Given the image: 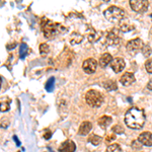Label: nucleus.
Instances as JSON below:
<instances>
[{
	"mask_svg": "<svg viewBox=\"0 0 152 152\" xmlns=\"http://www.w3.org/2000/svg\"><path fill=\"white\" fill-rule=\"evenodd\" d=\"M10 109V105H9V102H1V112L4 113V112H7L9 111Z\"/></svg>",
	"mask_w": 152,
	"mask_h": 152,
	"instance_id": "obj_29",
	"label": "nucleus"
},
{
	"mask_svg": "<svg viewBox=\"0 0 152 152\" xmlns=\"http://www.w3.org/2000/svg\"><path fill=\"white\" fill-rule=\"evenodd\" d=\"M147 88L152 91V79H150V81H149L148 84H147Z\"/></svg>",
	"mask_w": 152,
	"mask_h": 152,
	"instance_id": "obj_33",
	"label": "nucleus"
},
{
	"mask_svg": "<svg viewBox=\"0 0 152 152\" xmlns=\"http://www.w3.org/2000/svg\"><path fill=\"white\" fill-rule=\"evenodd\" d=\"M104 15L107 20L116 23V21H121L122 19L125 18V11L124 9L118 6H110L104 10Z\"/></svg>",
	"mask_w": 152,
	"mask_h": 152,
	"instance_id": "obj_3",
	"label": "nucleus"
},
{
	"mask_svg": "<svg viewBox=\"0 0 152 152\" xmlns=\"http://www.w3.org/2000/svg\"><path fill=\"white\" fill-rule=\"evenodd\" d=\"M125 123L131 129H142V127L145 124L144 111L138 107H131L125 115Z\"/></svg>",
	"mask_w": 152,
	"mask_h": 152,
	"instance_id": "obj_1",
	"label": "nucleus"
},
{
	"mask_svg": "<svg viewBox=\"0 0 152 152\" xmlns=\"http://www.w3.org/2000/svg\"><path fill=\"white\" fill-rule=\"evenodd\" d=\"M88 141H89L92 145L96 146V145H99L100 143V141H102V137L97 136V135H91V136L88 138Z\"/></svg>",
	"mask_w": 152,
	"mask_h": 152,
	"instance_id": "obj_23",
	"label": "nucleus"
},
{
	"mask_svg": "<svg viewBox=\"0 0 152 152\" xmlns=\"http://www.w3.org/2000/svg\"><path fill=\"white\" fill-rule=\"evenodd\" d=\"M51 136H52V132L49 129H46L45 132H44V138H45L46 140H49V139L51 138Z\"/></svg>",
	"mask_w": 152,
	"mask_h": 152,
	"instance_id": "obj_30",
	"label": "nucleus"
},
{
	"mask_svg": "<svg viewBox=\"0 0 152 152\" xmlns=\"http://www.w3.org/2000/svg\"><path fill=\"white\" fill-rule=\"evenodd\" d=\"M83 40V36L79 33H72L70 36V44L71 45H76V44L81 43Z\"/></svg>",
	"mask_w": 152,
	"mask_h": 152,
	"instance_id": "obj_18",
	"label": "nucleus"
},
{
	"mask_svg": "<svg viewBox=\"0 0 152 152\" xmlns=\"http://www.w3.org/2000/svg\"><path fill=\"white\" fill-rule=\"evenodd\" d=\"M125 66H126L125 60L123 58H121V57L114 58V59H113V61L111 62V68L116 73H119V72H121V71H123Z\"/></svg>",
	"mask_w": 152,
	"mask_h": 152,
	"instance_id": "obj_7",
	"label": "nucleus"
},
{
	"mask_svg": "<svg viewBox=\"0 0 152 152\" xmlns=\"http://www.w3.org/2000/svg\"><path fill=\"white\" fill-rule=\"evenodd\" d=\"M149 2L147 0H131L130 1V6L134 11L142 13L145 12L148 8Z\"/></svg>",
	"mask_w": 152,
	"mask_h": 152,
	"instance_id": "obj_5",
	"label": "nucleus"
},
{
	"mask_svg": "<svg viewBox=\"0 0 152 152\" xmlns=\"http://www.w3.org/2000/svg\"><path fill=\"white\" fill-rule=\"evenodd\" d=\"M112 131L116 134H123L124 133V128L121 126V125H115L114 127L112 128Z\"/></svg>",
	"mask_w": 152,
	"mask_h": 152,
	"instance_id": "obj_25",
	"label": "nucleus"
},
{
	"mask_svg": "<svg viewBox=\"0 0 152 152\" xmlns=\"http://www.w3.org/2000/svg\"><path fill=\"white\" fill-rule=\"evenodd\" d=\"M151 16H152V15H151Z\"/></svg>",
	"mask_w": 152,
	"mask_h": 152,
	"instance_id": "obj_36",
	"label": "nucleus"
},
{
	"mask_svg": "<svg viewBox=\"0 0 152 152\" xmlns=\"http://www.w3.org/2000/svg\"><path fill=\"white\" fill-rule=\"evenodd\" d=\"M119 28L121 29L122 31H124V33H127V31H133V29L135 28V26L130 23L127 18H124V19H122V20L120 21Z\"/></svg>",
	"mask_w": 152,
	"mask_h": 152,
	"instance_id": "obj_14",
	"label": "nucleus"
},
{
	"mask_svg": "<svg viewBox=\"0 0 152 152\" xmlns=\"http://www.w3.org/2000/svg\"><path fill=\"white\" fill-rule=\"evenodd\" d=\"M104 86L107 90L109 91H113V90H117L118 89V85L115 80H107L104 83Z\"/></svg>",
	"mask_w": 152,
	"mask_h": 152,
	"instance_id": "obj_19",
	"label": "nucleus"
},
{
	"mask_svg": "<svg viewBox=\"0 0 152 152\" xmlns=\"http://www.w3.org/2000/svg\"><path fill=\"white\" fill-rule=\"evenodd\" d=\"M43 20L45 21V23L42 24V28H43V33L44 36L46 38L50 39L55 37L58 34H62L63 31H66V28L62 24H59V23H52L51 20H48L46 18H43Z\"/></svg>",
	"mask_w": 152,
	"mask_h": 152,
	"instance_id": "obj_2",
	"label": "nucleus"
},
{
	"mask_svg": "<svg viewBox=\"0 0 152 152\" xmlns=\"http://www.w3.org/2000/svg\"><path fill=\"white\" fill-rule=\"evenodd\" d=\"M8 125H9V123H8V121H7V120H5V121H3V120H2V121H1V128L2 129L7 128V127H8Z\"/></svg>",
	"mask_w": 152,
	"mask_h": 152,
	"instance_id": "obj_31",
	"label": "nucleus"
},
{
	"mask_svg": "<svg viewBox=\"0 0 152 152\" xmlns=\"http://www.w3.org/2000/svg\"><path fill=\"white\" fill-rule=\"evenodd\" d=\"M28 45L26 43H23L20 45V49H19V57H20V59H24L26 57V55H28Z\"/></svg>",
	"mask_w": 152,
	"mask_h": 152,
	"instance_id": "obj_20",
	"label": "nucleus"
},
{
	"mask_svg": "<svg viewBox=\"0 0 152 152\" xmlns=\"http://www.w3.org/2000/svg\"><path fill=\"white\" fill-rule=\"evenodd\" d=\"M141 147H142V143L139 140H135L132 142V148L133 149L139 150V149H141Z\"/></svg>",
	"mask_w": 152,
	"mask_h": 152,
	"instance_id": "obj_28",
	"label": "nucleus"
},
{
	"mask_svg": "<svg viewBox=\"0 0 152 152\" xmlns=\"http://www.w3.org/2000/svg\"><path fill=\"white\" fill-rule=\"evenodd\" d=\"M145 68H146L147 72L152 73V59H148L145 62Z\"/></svg>",
	"mask_w": 152,
	"mask_h": 152,
	"instance_id": "obj_27",
	"label": "nucleus"
},
{
	"mask_svg": "<svg viewBox=\"0 0 152 152\" xmlns=\"http://www.w3.org/2000/svg\"><path fill=\"white\" fill-rule=\"evenodd\" d=\"M85 100H86L87 104L90 105V107H99L104 102V95L97 90H88L86 94H85Z\"/></svg>",
	"mask_w": 152,
	"mask_h": 152,
	"instance_id": "obj_4",
	"label": "nucleus"
},
{
	"mask_svg": "<svg viewBox=\"0 0 152 152\" xmlns=\"http://www.w3.org/2000/svg\"><path fill=\"white\" fill-rule=\"evenodd\" d=\"M111 123H112V118L109 116H102L97 120V124L102 129H105L107 127H109Z\"/></svg>",
	"mask_w": 152,
	"mask_h": 152,
	"instance_id": "obj_17",
	"label": "nucleus"
},
{
	"mask_svg": "<svg viewBox=\"0 0 152 152\" xmlns=\"http://www.w3.org/2000/svg\"><path fill=\"white\" fill-rule=\"evenodd\" d=\"M49 52H50V47H49L48 44L44 43V44H41L40 45V54L42 57H46L48 55Z\"/></svg>",
	"mask_w": 152,
	"mask_h": 152,
	"instance_id": "obj_21",
	"label": "nucleus"
},
{
	"mask_svg": "<svg viewBox=\"0 0 152 152\" xmlns=\"http://www.w3.org/2000/svg\"><path fill=\"white\" fill-rule=\"evenodd\" d=\"M112 61H113V57H112L111 54L104 53V54H102V57L99 58V66H100V67L104 68V67H107V66L109 65V64H111Z\"/></svg>",
	"mask_w": 152,
	"mask_h": 152,
	"instance_id": "obj_16",
	"label": "nucleus"
},
{
	"mask_svg": "<svg viewBox=\"0 0 152 152\" xmlns=\"http://www.w3.org/2000/svg\"><path fill=\"white\" fill-rule=\"evenodd\" d=\"M142 53H143V55L145 56V57H149V56L151 55V53H152L151 48L149 47L148 45H145V46H144V48L142 49Z\"/></svg>",
	"mask_w": 152,
	"mask_h": 152,
	"instance_id": "obj_26",
	"label": "nucleus"
},
{
	"mask_svg": "<svg viewBox=\"0 0 152 152\" xmlns=\"http://www.w3.org/2000/svg\"><path fill=\"white\" fill-rule=\"evenodd\" d=\"M115 139V135H111V136H107V141L109 142V141H113Z\"/></svg>",
	"mask_w": 152,
	"mask_h": 152,
	"instance_id": "obj_34",
	"label": "nucleus"
},
{
	"mask_svg": "<svg viewBox=\"0 0 152 152\" xmlns=\"http://www.w3.org/2000/svg\"><path fill=\"white\" fill-rule=\"evenodd\" d=\"M120 43V37L118 36L116 31H109L105 36V44L107 46H117Z\"/></svg>",
	"mask_w": 152,
	"mask_h": 152,
	"instance_id": "obj_8",
	"label": "nucleus"
},
{
	"mask_svg": "<svg viewBox=\"0 0 152 152\" xmlns=\"http://www.w3.org/2000/svg\"><path fill=\"white\" fill-rule=\"evenodd\" d=\"M126 48L128 51H138L142 50L144 48L143 41L141 39H135V40H131L127 43Z\"/></svg>",
	"mask_w": 152,
	"mask_h": 152,
	"instance_id": "obj_9",
	"label": "nucleus"
},
{
	"mask_svg": "<svg viewBox=\"0 0 152 152\" xmlns=\"http://www.w3.org/2000/svg\"><path fill=\"white\" fill-rule=\"evenodd\" d=\"M91 128H92V124L88 121H84L82 122L81 125H80L79 129H78V134L81 135V136H85L91 131Z\"/></svg>",
	"mask_w": 152,
	"mask_h": 152,
	"instance_id": "obj_13",
	"label": "nucleus"
},
{
	"mask_svg": "<svg viewBox=\"0 0 152 152\" xmlns=\"http://www.w3.org/2000/svg\"><path fill=\"white\" fill-rule=\"evenodd\" d=\"M105 152H123V150H122V148L118 144H112V145L107 147Z\"/></svg>",
	"mask_w": 152,
	"mask_h": 152,
	"instance_id": "obj_24",
	"label": "nucleus"
},
{
	"mask_svg": "<svg viewBox=\"0 0 152 152\" xmlns=\"http://www.w3.org/2000/svg\"><path fill=\"white\" fill-rule=\"evenodd\" d=\"M97 67V62L94 58H88L82 63V69L87 74H92L95 72Z\"/></svg>",
	"mask_w": 152,
	"mask_h": 152,
	"instance_id": "obj_6",
	"label": "nucleus"
},
{
	"mask_svg": "<svg viewBox=\"0 0 152 152\" xmlns=\"http://www.w3.org/2000/svg\"><path fill=\"white\" fill-rule=\"evenodd\" d=\"M54 83H55V78H54V77H50L47 80V82H46V84H45V88H46V90H47V91H49V92L53 91Z\"/></svg>",
	"mask_w": 152,
	"mask_h": 152,
	"instance_id": "obj_22",
	"label": "nucleus"
},
{
	"mask_svg": "<svg viewBox=\"0 0 152 152\" xmlns=\"http://www.w3.org/2000/svg\"><path fill=\"white\" fill-rule=\"evenodd\" d=\"M102 31H97L94 28H91L87 33V38H88V40H89V42H91V43L99 41L100 39H102Z\"/></svg>",
	"mask_w": 152,
	"mask_h": 152,
	"instance_id": "obj_15",
	"label": "nucleus"
},
{
	"mask_svg": "<svg viewBox=\"0 0 152 152\" xmlns=\"http://www.w3.org/2000/svg\"><path fill=\"white\" fill-rule=\"evenodd\" d=\"M138 140L141 142L142 145L145 146H152V133L150 132H143L139 135Z\"/></svg>",
	"mask_w": 152,
	"mask_h": 152,
	"instance_id": "obj_12",
	"label": "nucleus"
},
{
	"mask_svg": "<svg viewBox=\"0 0 152 152\" xmlns=\"http://www.w3.org/2000/svg\"><path fill=\"white\" fill-rule=\"evenodd\" d=\"M13 140L15 141V143H16V145H18V146L20 145V143H19V141H18V137H16V136H13Z\"/></svg>",
	"mask_w": 152,
	"mask_h": 152,
	"instance_id": "obj_35",
	"label": "nucleus"
},
{
	"mask_svg": "<svg viewBox=\"0 0 152 152\" xmlns=\"http://www.w3.org/2000/svg\"><path fill=\"white\" fill-rule=\"evenodd\" d=\"M75 149L76 145L74 142L71 140H66L59 147V152H74Z\"/></svg>",
	"mask_w": 152,
	"mask_h": 152,
	"instance_id": "obj_10",
	"label": "nucleus"
},
{
	"mask_svg": "<svg viewBox=\"0 0 152 152\" xmlns=\"http://www.w3.org/2000/svg\"><path fill=\"white\" fill-rule=\"evenodd\" d=\"M15 46H16V44L14 43V44H10V45H7L6 48H7V50H11V49H13Z\"/></svg>",
	"mask_w": 152,
	"mask_h": 152,
	"instance_id": "obj_32",
	"label": "nucleus"
},
{
	"mask_svg": "<svg viewBox=\"0 0 152 152\" xmlns=\"http://www.w3.org/2000/svg\"><path fill=\"white\" fill-rule=\"evenodd\" d=\"M135 76L133 73L131 72H126L125 74L120 78V82L122 83V85L124 86H129V85L133 84L135 82Z\"/></svg>",
	"mask_w": 152,
	"mask_h": 152,
	"instance_id": "obj_11",
	"label": "nucleus"
}]
</instances>
